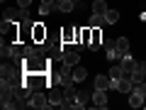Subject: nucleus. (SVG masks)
<instances>
[{"instance_id":"nucleus-9","label":"nucleus","mask_w":146,"mask_h":110,"mask_svg":"<svg viewBox=\"0 0 146 110\" xmlns=\"http://www.w3.org/2000/svg\"><path fill=\"white\" fill-rule=\"evenodd\" d=\"M46 39V27H42V25H34V30H32V42H44Z\"/></svg>"},{"instance_id":"nucleus-17","label":"nucleus","mask_w":146,"mask_h":110,"mask_svg":"<svg viewBox=\"0 0 146 110\" xmlns=\"http://www.w3.org/2000/svg\"><path fill=\"white\" fill-rule=\"evenodd\" d=\"M117 20H119V12H117V10H112V7H110V10L105 12V22H107V25H115Z\"/></svg>"},{"instance_id":"nucleus-6","label":"nucleus","mask_w":146,"mask_h":110,"mask_svg":"<svg viewBox=\"0 0 146 110\" xmlns=\"http://www.w3.org/2000/svg\"><path fill=\"white\" fill-rule=\"evenodd\" d=\"M102 34H100V27H93V37H90V44H88V49H93V52H98L100 47H102Z\"/></svg>"},{"instance_id":"nucleus-11","label":"nucleus","mask_w":146,"mask_h":110,"mask_svg":"<svg viewBox=\"0 0 146 110\" xmlns=\"http://www.w3.org/2000/svg\"><path fill=\"white\" fill-rule=\"evenodd\" d=\"M124 76H127V71L122 68V64H112V68H110V78L119 81V78H124Z\"/></svg>"},{"instance_id":"nucleus-14","label":"nucleus","mask_w":146,"mask_h":110,"mask_svg":"<svg viewBox=\"0 0 146 110\" xmlns=\"http://www.w3.org/2000/svg\"><path fill=\"white\" fill-rule=\"evenodd\" d=\"M119 64H122V68H124L127 73H131V71L136 68V61H134V59L129 56V54H127V56H122V61H119Z\"/></svg>"},{"instance_id":"nucleus-5","label":"nucleus","mask_w":146,"mask_h":110,"mask_svg":"<svg viewBox=\"0 0 146 110\" xmlns=\"http://www.w3.org/2000/svg\"><path fill=\"white\" fill-rule=\"evenodd\" d=\"M93 103H95V108H107V105H110V100H107V95H105L102 88H95L93 91Z\"/></svg>"},{"instance_id":"nucleus-10","label":"nucleus","mask_w":146,"mask_h":110,"mask_svg":"<svg viewBox=\"0 0 146 110\" xmlns=\"http://www.w3.org/2000/svg\"><path fill=\"white\" fill-rule=\"evenodd\" d=\"M49 100H51V108H61V105H63V93H61L58 88H51Z\"/></svg>"},{"instance_id":"nucleus-1","label":"nucleus","mask_w":146,"mask_h":110,"mask_svg":"<svg viewBox=\"0 0 146 110\" xmlns=\"http://www.w3.org/2000/svg\"><path fill=\"white\" fill-rule=\"evenodd\" d=\"M3 39L17 42L20 39V25L17 22H10V20H3Z\"/></svg>"},{"instance_id":"nucleus-2","label":"nucleus","mask_w":146,"mask_h":110,"mask_svg":"<svg viewBox=\"0 0 146 110\" xmlns=\"http://www.w3.org/2000/svg\"><path fill=\"white\" fill-rule=\"evenodd\" d=\"M29 108H51V100H49V95H44L42 91H36V93H32L29 98Z\"/></svg>"},{"instance_id":"nucleus-15","label":"nucleus","mask_w":146,"mask_h":110,"mask_svg":"<svg viewBox=\"0 0 146 110\" xmlns=\"http://www.w3.org/2000/svg\"><path fill=\"white\" fill-rule=\"evenodd\" d=\"M88 25H90V27H105L107 22H105V15H95V12H93L90 20H88Z\"/></svg>"},{"instance_id":"nucleus-20","label":"nucleus","mask_w":146,"mask_h":110,"mask_svg":"<svg viewBox=\"0 0 146 110\" xmlns=\"http://www.w3.org/2000/svg\"><path fill=\"white\" fill-rule=\"evenodd\" d=\"M17 5H20V7H22V10H27V7H29V5H32V0H17Z\"/></svg>"},{"instance_id":"nucleus-12","label":"nucleus","mask_w":146,"mask_h":110,"mask_svg":"<svg viewBox=\"0 0 146 110\" xmlns=\"http://www.w3.org/2000/svg\"><path fill=\"white\" fill-rule=\"evenodd\" d=\"M85 78H88V71H85L83 66L76 64V66H73V81H76V83H83Z\"/></svg>"},{"instance_id":"nucleus-8","label":"nucleus","mask_w":146,"mask_h":110,"mask_svg":"<svg viewBox=\"0 0 146 110\" xmlns=\"http://www.w3.org/2000/svg\"><path fill=\"white\" fill-rule=\"evenodd\" d=\"M63 64H68V66H76V64L80 61V54L76 52V49H68L66 54H63V59H61Z\"/></svg>"},{"instance_id":"nucleus-13","label":"nucleus","mask_w":146,"mask_h":110,"mask_svg":"<svg viewBox=\"0 0 146 110\" xmlns=\"http://www.w3.org/2000/svg\"><path fill=\"white\" fill-rule=\"evenodd\" d=\"M129 105L131 108H144V95L136 93V91H131L129 93Z\"/></svg>"},{"instance_id":"nucleus-7","label":"nucleus","mask_w":146,"mask_h":110,"mask_svg":"<svg viewBox=\"0 0 146 110\" xmlns=\"http://www.w3.org/2000/svg\"><path fill=\"white\" fill-rule=\"evenodd\" d=\"M95 88H112V78H110V73H100V76H95Z\"/></svg>"},{"instance_id":"nucleus-18","label":"nucleus","mask_w":146,"mask_h":110,"mask_svg":"<svg viewBox=\"0 0 146 110\" xmlns=\"http://www.w3.org/2000/svg\"><path fill=\"white\" fill-rule=\"evenodd\" d=\"M49 12H54L51 3H42V5H39V15H49Z\"/></svg>"},{"instance_id":"nucleus-4","label":"nucleus","mask_w":146,"mask_h":110,"mask_svg":"<svg viewBox=\"0 0 146 110\" xmlns=\"http://www.w3.org/2000/svg\"><path fill=\"white\" fill-rule=\"evenodd\" d=\"M115 54H117V61H122V56H127V54H129V39H127V37H119V39H117Z\"/></svg>"},{"instance_id":"nucleus-16","label":"nucleus","mask_w":146,"mask_h":110,"mask_svg":"<svg viewBox=\"0 0 146 110\" xmlns=\"http://www.w3.org/2000/svg\"><path fill=\"white\" fill-rule=\"evenodd\" d=\"M107 10H110V7H107L105 0H95V3H93V12H95V15H105Z\"/></svg>"},{"instance_id":"nucleus-3","label":"nucleus","mask_w":146,"mask_h":110,"mask_svg":"<svg viewBox=\"0 0 146 110\" xmlns=\"http://www.w3.org/2000/svg\"><path fill=\"white\" fill-rule=\"evenodd\" d=\"M27 17H29V12L27 10H5V17H3V20H10V22H25Z\"/></svg>"},{"instance_id":"nucleus-19","label":"nucleus","mask_w":146,"mask_h":110,"mask_svg":"<svg viewBox=\"0 0 146 110\" xmlns=\"http://www.w3.org/2000/svg\"><path fill=\"white\" fill-rule=\"evenodd\" d=\"M134 91L141 93V95H146V83H144V81H141V83H134Z\"/></svg>"},{"instance_id":"nucleus-22","label":"nucleus","mask_w":146,"mask_h":110,"mask_svg":"<svg viewBox=\"0 0 146 110\" xmlns=\"http://www.w3.org/2000/svg\"><path fill=\"white\" fill-rule=\"evenodd\" d=\"M42 3H54V0H42Z\"/></svg>"},{"instance_id":"nucleus-21","label":"nucleus","mask_w":146,"mask_h":110,"mask_svg":"<svg viewBox=\"0 0 146 110\" xmlns=\"http://www.w3.org/2000/svg\"><path fill=\"white\" fill-rule=\"evenodd\" d=\"M136 68H139V71H141V73H144V76H146V61H141V64H136Z\"/></svg>"}]
</instances>
